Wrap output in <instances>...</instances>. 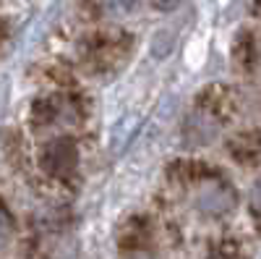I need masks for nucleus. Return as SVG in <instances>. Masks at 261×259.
I'll return each instance as SVG.
<instances>
[{"instance_id": "obj_8", "label": "nucleus", "mask_w": 261, "mask_h": 259, "mask_svg": "<svg viewBox=\"0 0 261 259\" xmlns=\"http://www.w3.org/2000/svg\"><path fill=\"white\" fill-rule=\"evenodd\" d=\"M3 42H6V27L0 24V45H3Z\"/></svg>"}, {"instance_id": "obj_7", "label": "nucleus", "mask_w": 261, "mask_h": 259, "mask_svg": "<svg viewBox=\"0 0 261 259\" xmlns=\"http://www.w3.org/2000/svg\"><path fill=\"white\" fill-rule=\"evenodd\" d=\"M123 259H154V256H149L144 251H136V254H130V256H123Z\"/></svg>"}, {"instance_id": "obj_5", "label": "nucleus", "mask_w": 261, "mask_h": 259, "mask_svg": "<svg viewBox=\"0 0 261 259\" xmlns=\"http://www.w3.org/2000/svg\"><path fill=\"white\" fill-rule=\"evenodd\" d=\"M8 239H11V220H8V215L0 209V246L8 244Z\"/></svg>"}, {"instance_id": "obj_3", "label": "nucleus", "mask_w": 261, "mask_h": 259, "mask_svg": "<svg viewBox=\"0 0 261 259\" xmlns=\"http://www.w3.org/2000/svg\"><path fill=\"white\" fill-rule=\"evenodd\" d=\"M99 3H102L107 11H110V13H118V16H120V13L134 11L139 0H99Z\"/></svg>"}, {"instance_id": "obj_4", "label": "nucleus", "mask_w": 261, "mask_h": 259, "mask_svg": "<svg viewBox=\"0 0 261 259\" xmlns=\"http://www.w3.org/2000/svg\"><path fill=\"white\" fill-rule=\"evenodd\" d=\"M251 212H253V218L258 220V225H261V178L253 183V189H251Z\"/></svg>"}, {"instance_id": "obj_1", "label": "nucleus", "mask_w": 261, "mask_h": 259, "mask_svg": "<svg viewBox=\"0 0 261 259\" xmlns=\"http://www.w3.org/2000/svg\"><path fill=\"white\" fill-rule=\"evenodd\" d=\"M235 202L238 197L232 186L217 176L199 178L191 186V207L204 218H225L235 209Z\"/></svg>"}, {"instance_id": "obj_2", "label": "nucleus", "mask_w": 261, "mask_h": 259, "mask_svg": "<svg viewBox=\"0 0 261 259\" xmlns=\"http://www.w3.org/2000/svg\"><path fill=\"white\" fill-rule=\"evenodd\" d=\"M39 165L53 178H68V176H73V170L79 165V149L71 139L55 136L39 152Z\"/></svg>"}, {"instance_id": "obj_6", "label": "nucleus", "mask_w": 261, "mask_h": 259, "mask_svg": "<svg viewBox=\"0 0 261 259\" xmlns=\"http://www.w3.org/2000/svg\"><path fill=\"white\" fill-rule=\"evenodd\" d=\"M175 3H178V0H154V6H157V8H172Z\"/></svg>"}]
</instances>
